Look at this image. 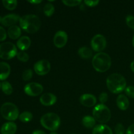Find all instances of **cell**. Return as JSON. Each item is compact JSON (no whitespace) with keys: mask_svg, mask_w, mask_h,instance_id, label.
<instances>
[{"mask_svg":"<svg viewBox=\"0 0 134 134\" xmlns=\"http://www.w3.org/2000/svg\"><path fill=\"white\" fill-rule=\"evenodd\" d=\"M109 90L113 94H120L126 88V81L122 75L113 73L110 75L106 81Z\"/></svg>","mask_w":134,"mask_h":134,"instance_id":"6da1fadb","label":"cell"},{"mask_svg":"<svg viewBox=\"0 0 134 134\" xmlns=\"http://www.w3.org/2000/svg\"><path fill=\"white\" fill-rule=\"evenodd\" d=\"M20 27L29 34H34L40 29L41 22L37 16L27 14L21 17L19 21Z\"/></svg>","mask_w":134,"mask_h":134,"instance_id":"7a4b0ae2","label":"cell"},{"mask_svg":"<svg viewBox=\"0 0 134 134\" xmlns=\"http://www.w3.org/2000/svg\"><path fill=\"white\" fill-rule=\"evenodd\" d=\"M92 65L94 69L99 73L107 71L111 68V57L104 52H98L93 58Z\"/></svg>","mask_w":134,"mask_h":134,"instance_id":"3957f363","label":"cell"},{"mask_svg":"<svg viewBox=\"0 0 134 134\" xmlns=\"http://www.w3.org/2000/svg\"><path fill=\"white\" fill-rule=\"evenodd\" d=\"M41 124L45 129L54 132L60 126V118L54 113L44 114L41 118Z\"/></svg>","mask_w":134,"mask_h":134,"instance_id":"277c9868","label":"cell"},{"mask_svg":"<svg viewBox=\"0 0 134 134\" xmlns=\"http://www.w3.org/2000/svg\"><path fill=\"white\" fill-rule=\"evenodd\" d=\"M93 117L102 124L107 122L111 116V111L104 104H98L95 106L92 111Z\"/></svg>","mask_w":134,"mask_h":134,"instance_id":"5b68a950","label":"cell"},{"mask_svg":"<svg viewBox=\"0 0 134 134\" xmlns=\"http://www.w3.org/2000/svg\"><path fill=\"white\" fill-rule=\"evenodd\" d=\"M1 114L3 117L7 120L14 121L19 117L18 109L14 103L7 102L1 107Z\"/></svg>","mask_w":134,"mask_h":134,"instance_id":"8992f818","label":"cell"},{"mask_svg":"<svg viewBox=\"0 0 134 134\" xmlns=\"http://www.w3.org/2000/svg\"><path fill=\"white\" fill-rule=\"evenodd\" d=\"M17 48L15 44L10 42H5L0 44V58L10 60L16 56Z\"/></svg>","mask_w":134,"mask_h":134,"instance_id":"52a82bcc","label":"cell"},{"mask_svg":"<svg viewBox=\"0 0 134 134\" xmlns=\"http://www.w3.org/2000/svg\"><path fill=\"white\" fill-rule=\"evenodd\" d=\"M107 46L105 37L101 34H97L92 39L91 47L96 52H102Z\"/></svg>","mask_w":134,"mask_h":134,"instance_id":"ba28073f","label":"cell"},{"mask_svg":"<svg viewBox=\"0 0 134 134\" xmlns=\"http://www.w3.org/2000/svg\"><path fill=\"white\" fill-rule=\"evenodd\" d=\"M24 92L30 96H37L43 91V87L37 82H30L24 86Z\"/></svg>","mask_w":134,"mask_h":134,"instance_id":"9c48e42d","label":"cell"},{"mask_svg":"<svg viewBox=\"0 0 134 134\" xmlns=\"http://www.w3.org/2000/svg\"><path fill=\"white\" fill-rule=\"evenodd\" d=\"M34 71L37 75H45L51 70V64L47 60H39L34 65Z\"/></svg>","mask_w":134,"mask_h":134,"instance_id":"30bf717a","label":"cell"},{"mask_svg":"<svg viewBox=\"0 0 134 134\" xmlns=\"http://www.w3.org/2000/svg\"><path fill=\"white\" fill-rule=\"evenodd\" d=\"M68 39V36L66 32L60 30L57 31L54 37V44L56 47L61 48L67 44Z\"/></svg>","mask_w":134,"mask_h":134,"instance_id":"8fae6325","label":"cell"},{"mask_svg":"<svg viewBox=\"0 0 134 134\" xmlns=\"http://www.w3.org/2000/svg\"><path fill=\"white\" fill-rule=\"evenodd\" d=\"M80 103L82 105L87 107H91L96 104V98L91 94H85L80 97Z\"/></svg>","mask_w":134,"mask_h":134,"instance_id":"7c38bea8","label":"cell"},{"mask_svg":"<svg viewBox=\"0 0 134 134\" xmlns=\"http://www.w3.org/2000/svg\"><path fill=\"white\" fill-rule=\"evenodd\" d=\"M20 18L18 14H9L3 17L1 24L4 26L10 27L11 26H15V24H16L18 21H20Z\"/></svg>","mask_w":134,"mask_h":134,"instance_id":"4fadbf2b","label":"cell"},{"mask_svg":"<svg viewBox=\"0 0 134 134\" xmlns=\"http://www.w3.org/2000/svg\"><path fill=\"white\" fill-rule=\"evenodd\" d=\"M57 101V98L54 94L52 93H45L40 98V102L44 106L53 105Z\"/></svg>","mask_w":134,"mask_h":134,"instance_id":"5bb4252c","label":"cell"},{"mask_svg":"<svg viewBox=\"0 0 134 134\" xmlns=\"http://www.w3.org/2000/svg\"><path fill=\"white\" fill-rule=\"evenodd\" d=\"M16 124L13 122H9L3 124L1 128V134H15L16 132Z\"/></svg>","mask_w":134,"mask_h":134,"instance_id":"9a60e30c","label":"cell"},{"mask_svg":"<svg viewBox=\"0 0 134 134\" xmlns=\"http://www.w3.org/2000/svg\"><path fill=\"white\" fill-rule=\"evenodd\" d=\"M31 45V39L27 36L21 37L16 43V46L21 51H24L28 49Z\"/></svg>","mask_w":134,"mask_h":134,"instance_id":"2e32d148","label":"cell"},{"mask_svg":"<svg viewBox=\"0 0 134 134\" xmlns=\"http://www.w3.org/2000/svg\"><path fill=\"white\" fill-rule=\"evenodd\" d=\"M116 105L122 111H126L128 109L130 105L129 99L125 95L120 94L117 97L116 99Z\"/></svg>","mask_w":134,"mask_h":134,"instance_id":"e0dca14e","label":"cell"},{"mask_svg":"<svg viewBox=\"0 0 134 134\" xmlns=\"http://www.w3.org/2000/svg\"><path fill=\"white\" fill-rule=\"evenodd\" d=\"M10 73V67L6 62H0V81L8 78Z\"/></svg>","mask_w":134,"mask_h":134,"instance_id":"ac0fdd59","label":"cell"},{"mask_svg":"<svg viewBox=\"0 0 134 134\" xmlns=\"http://www.w3.org/2000/svg\"><path fill=\"white\" fill-rule=\"evenodd\" d=\"M92 134H113V131L108 126L99 124L96 126L92 131Z\"/></svg>","mask_w":134,"mask_h":134,"instance_id":"d6986e66","label":"cell"},{"mask_svg":"<svg viewBox=\"0 0 134 134\" xmlns=\"http://www.w3.org/2000/svg\"><path fill=\"white\" fill-rule=\"evenodd\" d=\"M7 34L11 39L15 40L18 39L21 35V30L20 27L17 26H13L8 29Z\"/></svg>","mask_w":134,"mask_h":134,"instance_id":"ffe728a7","label":"cell"},{"mask_svg":"<svg viewBox=\"0 0 134 134\" xmlns=\"http://www.w3.org/2000/svg\"><path fill=\"white\" fill-rule=\"evenodd\" d=\"M78 54L82 59H90L92 56V51L90 48L86 47H81L78 51Z\"/></svg>","mask_w":134,"mask_h":134,"instance_id":"44dd1931","label":"cell"},{"mask_svg":"<svg viewBox=\"0 0 134 134\" xmlns=\"http://www.w3.org/2000/svg\"><path fill=\"white\" fill-rule=\"evenodd\" d=\"M82 123L85 127L87 128H94L96 124V120L93 116H85L82 119Z\"/></svg>","mask_w":134,"mask_h":134,"instance_id":"7402d4cb","label":"cell"},{"mask_svg":"<svg viewBox=\"0 0 134 134\" xmlns=\"http://www.w3.org/2000/svg\"><path fill=\"white\" fill-rule=\"evenodd\" d=\"M2 3L3 6L9 10H13L15 9L18 5V2L16 0H11V1L3 0L2 1Z\"/></svg>","mask_w":134,"mask_h":134,"instance_id":"603a6c76","label":"cell"},{"mask_svg":"<svg viewBox=\"0 0 134 134\" xmlns=\"http://www.w3.org/2000/svg\"><path fill=\"white\" fill-rule=\"evenodd\" d=\"M1 90L6 95H10L13 93V89L11 85L7 81H4L1 84Z\"/></svg>","mask_w":134,"mask_h":134,"instance_id":"cb8c5ba5","label":"cell"},{"mask_svg":"<svg viewBox=\"0 0 134 134\" xmlns=\"http://www.w3.org/2000/svg\"><path fill=\"white\" fill-rule=\"evenodd\" d=\"M19 120L22 122H29L33 119V115L31 113L28 111H25L19 115Z\"/></svg>","mask_w":134,"mask_h":134,"instance_id":"d4e9b609","label":"cell"},{"mask_svg":"<svg viewBox=\"0 0 134 134\" xmlns=\"http://www.w3.org/2000/svg\"><path fill=\"white\" fill-rule=\"evenodd\" d=\"M54 7L52 5V3H47L44 5V8H43V12H44V14H45V16H51L52 14L54 13Z\"/></svg>","mask_w":134,"mask_h":134,"instance_id":"484cf974","label":"cell"},{"mask_svg":"<svg viewBox=\"0 0 134 134\" xmlns=\"http://www.w3.org/2000/svg\"><path fill=\"white\" fill-rule=\"evenodd\" d=\"M16 57L20 61L23 62H26L29 60L30 58V56L27 54L26 52H25L24 51H20L17 53Z\"/></svg>","mask_w":134,"mask_h":134,"instance_id":"4316f807","label":"cell"},{"mask_svg":"<svg viewBox=\"0 0 134 134\" xmlns=\"http://www.w3.org/2000/svg\"><path fill=\"white\" fill-rule=\"evenodd\" d=\"M62 3L68 7H75L82 3L81 0H63Z\"/></svg>","mask_w":134,"mask_h":134,"instance_id":"83f0119b","label":"cell"},{"mask_svg":"<svg viewBox=\"0 0 134 134\" xmlns=\"http://www.w3.org/2000/svg\"><path fill=\"white\" fill-rule=\"evenodd\" d=\"M33 76V71L31 69H26L22 73V79L24 81H27L31 79Z\"/></svg>","mask_w":134,"mask_h":134,"instance_id":"f1b7e54d","label":"cell"},{"mask_svg":"<svg viewBox=\"0 0 134 134\" xmlns=\"http://www.w3.org/2000/svg\"><path fill=\"white\" fill-rule=\"evenodd\" d=\"M126 22L129 27L134 30V16L132 15H128L126 18Z\"/></svg>","mask_w":134,"mask_h":134,"instance_id":"f546056e","label":"cell"},{"mask_svg":"<svg viewBox=\"0 0 134 134\" xmlns=\"http://www.w3.org/2000/svg\"><path fill=\"white\" fill-rule=\"evenodd\" d=\"M115 132L116 134H124L125 133V128L122 124H117L115 126Z\"/></svg>","mask_w":134,"mask_h":134,"instance_id":"4dcf8cb0","label":"cell"},{"mask_svg":"<svg viewBox=\"0 0 134 134\" xmlns=\"http://www.w3.org/2000/svg\"><path fill=\"white\" fill-rule=\"evenodd\" d=\"M125 92L128 97L131 98H134V86H129L126 88Z\"/></svg>","mask_w":134,"mask_h":134,"instance_id":"1f68e13d","label":"cell"},{"mask_svg":"<svg viewBox=\"0 0 134 134\" xmlns=\"http://www.w3.org/2000/svg\"><path fill=\"white\" fill-rule=\"evenodd\" d=\"M99 102H101L102 104H104L108 99V95L106 92H102L99 96Z\"/></svg>","mask_w":134,"mask_h":134,"instance_id":"d6a6232c","label":"cell"},{"mask_svg":"<svg viewBox=\"0 0 134 134\" xmlns=\"http://www.w3.org/2000/svg\"><path fill=\"white\" fill-rule=\"evenodd\" d=\"M7 38V32L5 29L0 26V41H3Z\"/></svg>","mask_w":134,"mask_h":134,"instance_id":"836d02e7","label":"cell"},{"mask_svg":"<svg viewBox=\"0 0 134 134\" xmlns=\"http://www.w3.org/2000/svg\"><path fill=\"white\" fill-rule=\"evenodd\" d=\"M84 3L87 6L92 7L98 5V4L99 3V1H84Z\"/></svg>","mask_w":134,"mask_h":134,"instance_id":"e575fe53","label":"cell"},{"mask_svg":"<svg viewBox=\"0 0 134 134\" xmlns=\"http://www.w3.org/2000/svg\"><path fill=\"white\" fill-rule=\"evenodd\" d=\"M126 134H134V124L128 127L126 132Z\"/></svg>","mask_w":134,"mask_h":134,"instance_id":"d590c367","label":"cell"},{"mask_svg":"<svg viewBox=\"0 0 134 134\" xmlns=\"http://www.w3.org/2000/svg\"><path fill=\"white\" fill-rule=\"evenodd\" d=\"M32 134H47V133H46L44 132H43V131L38 130L34 131V132H32Z\"/></svg>","mask_w":134,"mask_h":134,"instance_id":"8d00e7d4","label":"cell"},{"mask_svg":"<svg viewBox=\"0 0 134 134\" xmlns=\"http://www.w3.org/2000/svg\"><path fill=\"white\" fill-rule=\"evenodd\" d=\"M29 3L31 4H39L42 2L41 0H33V1H28Z\"/></svg>","mask_w":134,"mask_h":134,"instance_id":"74e56055","label":"cell"},{"mask_svg":"<svg viewBox=\"0 0 134 134\" xmlns=\"http://www.w3.org/2000/svg\"><path fill=\"white\" fill-rule=\"evenodd\" d=\"M130 68H131V69H132V71L134 73V61H133L132 63H131Z\"/></svg>","mask_w":134,"mask_h":134,"instance_id":"f35d334b","label":"cell"},{"mask_svg":"<svg viewBox=\"0 0 134 134\" xmlns=\"http://www.w3.org/2000/svg\"><path fill=\"white\" fill-rule=\"evenodd\" d=\"M132 44H133V47H134V36H133V39H132Z\"/></svg>","mask_w":134,"mask_h":134,"instance_id":"ab89813d","label":"cell"},{"mask_svg":"<svg viewBox=\"0 0 134 134\" xmlns=\"http://www.w3.org/2000/svg\"><path fill=\"white\" fill-rule=\"evenodd\" d=\"M50 134H58V133H56V132H52Z\"/></svg>","mask_w":134,"mask_h":134,"instance_id":"60d3db41","label":"cell"},{"mask_svg":"<svg viewBox=\"0 0 134 134\" xmlns=\"http://www.w3.org/2000/svg\"><path fill=\"white\" fill-rule=\"evenodd\" d=\"M2 17L1 16H0V23H1V22H2Z\"/></svg>","mask_w":134,"mask_h":134,"instance_id":"b9f144b4","label":"cell"},{"mask_svg":"<svg viewBox=\"0 0 134 134\" xmlns=\"http://www.w3.org/2000/svg\"><path fill=\"white\" fill-rule=\"evenodd\" d=\"M1 83H0V88H1Z\"/></svg>","mask_w":134,"mask_h":134,"instance_id":"7bdbcfd3","label":"cell"},{"mask_svg":"<svg viewBox=\"0 0 134 134\" xmlns=\"http://www.w3.org/2000/svg\"><path fill=\"white\" fill-rule=\"evenodd\" d=\"M71 134H75V133H71Z\"/></svg>","mask_w":134,"mask_h":134,"instance_id":"ee69618b","label":"cell"}]
</instances>
